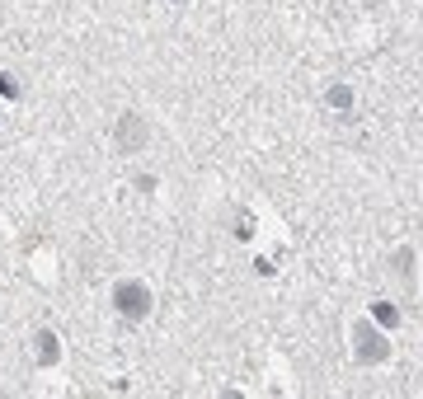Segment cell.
Segmentation results:
<instances>
[{"instance_id": "1", "label": "cell", "mask_w": 423, "mask_h": 399, "mask_svg": "<svg viewBox=\"0 0 423 399\" xmlns=\"http://www.w3.org/2000/svg\"><path fill=\"white\" fill-rule=\"evenodd\" d=\"M353 362H362V367H381V362H390L386 333L376 329V324H367V319H357V324H353Z\"/></svg>"}, {"instance_id": "2", "label": "cell", "mask_w": 423, "mask_h": 399, "mask_svg": "<svg viewBox=\"0 0 423 399\" xmlns=\"http://www.w3.org/2000/svg\"><path fill=\"white\" fill-rule=\"evenodd\" d=\"M146 141H151L146 118H141V113H122L118 127H113V146H118V155H141Z\"/></svg>"}, {"instance_id": "3", "label": "cell", "mask_w": 423, "mask_h": 399, "mask_svg": "<svg viewBox=\"0 0 423 399\" xmlns=\"http://www.w3.org/2000/svg\"><path fill=\"white\" fill-rule=\"evenodd\" d=\"M113 306H118L122 319H146L151 315V292H146L141 282H118L113 287Z\"/></svg>"}, {"instance_id": "4", "label": "cell", "mask_w": 423, "mask_h": 399, "mask_svg": "<svg viewBox=\"0 0 423 399\" xmlns=\"http://www.w3.org/2000/svg\"><path fill=\"white\" fill-rule=\"evenodd\" d=\"M33 362H38V367H57V362H62V338L42 329L38 338H33Z\"/></svg>"}, {"instance_id": "5", "label": "cell", "mask_w": 423, "mask_h": 399, "mask_svg": "<svg viewBox=\"0 0 423 399\" xmlns=\"http://www.w3.org/2000/svg\"><path fill=\"white\" fill-rule=\"evenodd\" d=\"M390 268H395V278L414 282V244H400V249L390 254Z\"/></svg>"}, {"instance_id": "6", "label": "cell", "mask_w": 423, "mask_h": 399, "mask_svg": "<svg viewBox=\"0 0 423 399\" xmlns=\"http://www.w3.org/2000/svg\"><path fill=\"white\" fill-rule=\"evenodd\" d=\"M325 99H330V108H339V113H348V108H353V90H348V85H330V94H325Z\"/></svg>"}, {"instance_id": "7", "label": "cell", "mask_w": 423, "mask_h": 399, "mask_svg": "<svg viewBox=\"0 0 423 399\" xmlns=\"http://www.w3.org/2000/svg\"><path fill=\"white\" fill-rule=\"evenodd\" d=\"M371 315H376V324H386V329H395V324H400V310L390 306V301H376V306H371Z\"/></svg>"}, {"instance_id": "8", "label": "cell", "mask_w": 423, "mask_h": 399, "mask_svg": "<svg viewBox=\"0 0 423 399\" xmlns=\"http://www.w3.org/2000/svg\"><path fill=\"white\" fill-rule=\"evenodd\" d=\"M0 94H5V99H19V80H14V76H0Z\"/></svg>"}]
</instances>
